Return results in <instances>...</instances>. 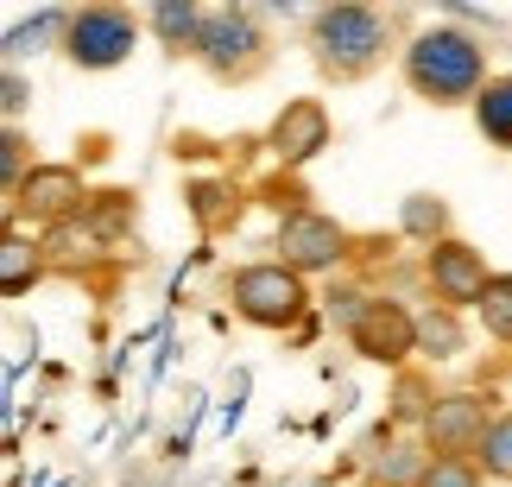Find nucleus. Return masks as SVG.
<instances>
[{
  "mask_svg": "<svg viewBox=\"0 0 512 487\" xmlns=\"http://www.w3.org/2000/svg\"><path fill=\"white\" fill-rule=\"evenodd\" d=\"M475 310H481L487 336H494V342H512V272H500V279L481 291V304H475Z\"/></svg>",
  "mask_w": 512,
  "mask_h": 487,
  "instance_id": "obj_13",
  "label": "nucleus"
},
{
  "mask_svg": "<svg viewBox=\"0 0 512 487\" xmlns=\"http://www.w3.org/2000/svg\"><path fill=\"white\" fill-rule=\"evenodd\" d=\"M133 38H140V19L127 7H83V13H70V26H64V51H70V64H83V70H114L133 51Z\"/></svg>",
  "mask_w": 512,
  "mask_h": 487,
  "instance_id": "obj_4",
  "label": "nucleus"
},
{
  "mask_svg": "<svg viewBox=\"0 0 512 487\" xmlns=\"http://www.w3.org/2000/svg\"><path fill=\"white\" fill-rule=\"evenodd\" d=\"M424 469H430V462H418V450H411V443H392V450L373 462V481H380V487H418Z\"/></svg>",
  "mask_w": 512,
  "mask_h": 487,
  "instance_id": "obj_14",
  "label": "nucleus"
},
{
  "mask_svg": "<svg viewBox=\"0 0 512 487\" xmlns=\"http://www.w3.org/2000/svg\"><path fill=\"white\" fill-rule=\"evenodd\" d=\"M475 469L512 481V418H494V431H487V443L475 450Z\"/></svg>",
  "mask_w": 512,
  "mask_h": 487,
  "instance_id": "obj_17",
  "label": "nucleus"
},
{
  "mask_svg": "<svg viewBox=\"0 0 512 487\" xmlns=\"http://www.w3.org/2000/svg\"><path fill=\"white\" fill-rule=\"evenodd\" d=\"M475 127L494 146H512V76H494V83L475 95Z\"/></svg>",
  "mask_w": 512,
  "mask_h": 487,
  "instance_id": "obj_12",
  "label": "nucleus"
},
{
  "mask_svg": "<svg viewBox=\"0 0 512 487\" xmlns=\"http://www.w3.org/2000/svg\"><path fill=\"white\" fill-rule=\"evenodd\" d=\"M76 203H83V178H76L70 165H32L26 184H19V209H26V216L57 222V216H70Z\"/></svg>",
  "mask_w": 512,
  "mask_h": 487,
  "instance_id": "obj_11",
  "label": "nucleus"
},
{
  "mask_svg": "<svg viewBox=\"0 0 512 487\" xmlns=\"http://www.w3.org/2000/svg\"><path fill=\"white\" fill-rule=\"evenodd\" d=\"M424 272H430V291L443 298V310H462V304H481V291L494 285L487 260L468 241H437L424 253Z\"/></svg>",
  "mask_w": 512,
  "mask_h": 487,
  "instance_id": "obj_8",
  "label": "nucleus"
},
{
  "mask_svg": "<svg viewBox=\"0 0 512 487\" xmlns=\"http://www.w3.org/2000/svg\"><path fill=\"white\" fill-rule=\"evenodd\" d=\"M487 57L481 45L468 32L456 26H430L411 38V51H405V83L424 95V102H462V95H481L487 83Z\"/></svg>",
  "mask_w": 512,
  "mask_h": 487,
  "instance_id": "obj_1",
  "label": "nucleus"
},
{
  "mask_svg": "<svg viewBox=\"0 0 512 487\" xmlns=\"http://www.w3.org/2000/svg\"><path fill=\"white\" fill-rule=\"evenodd\" d=\"M418 342L443 361V355H456V348H462V329H456L449 310H424V317H418Z\"/></svg>",
  "mask_w": 512,
  "mask_h": 487,
  "instance_id": "obj_18",
  "label": "nucleus"
},
{
  "mask_svg": "<svg viewBox=\"0 0 512 487\" xmlns=\"http://www.w3.org/2000/svg\"><path fill=\"white\" fill-rule=\"evenodd\" d=\"M196 51H203V64L215 76H253L260 70V51H266V38L260 26H253V13H209L203 19V38H196Z\"/></svg>",
  "mask_w": 512,
  "mask_h": 487,
  "instance_id": "obj_7",
  "label": "nucleus"
},
{
  "mask_svg": "<svg viewBox=\"0 0 512 487\" xmlns=\"http://www.w3.org/2000/svg\"><path fill=\"white\" fill-rule=\"evenodd\" d=\"M152 26H159V38L171 51H184V45H196L203 38V19H196V7H177V0H165L159 13H152Z\"/></svg>",
  "mask_w": 512,
  "mask_h": 487,
  "instance_id": "obj_15",
  "label": "nucleus"
},
{
  "mask_svg": "<svg viewBox=\"0 0 512 487\" xmlns=\"http://www.w3.org/2000/svg\"><path fill=\"white\" fill-rule=\"evenodd\" d=\"M26 108V89H19V76H7V114Z\"/></svg>",
  "mask_w": 512,
  "mask_h": 487,
  "instance_id": "obj_22",
  "label": "nucleus"
},
{
  "mask_svg": "<svg viewBox=\"0 0 512 487\" xmlns=\"http://www.w3.org/2000/svg\"><path fill=\"white\" fill-rule=\"evenodd\" d=\"M266 146L279 152L285 165L317 159V152L329 146V114H323V102H285V114H279V121H272V133H266Z\"/></svg>",
  "mask_w": 512,
  "mask_h": 487,
  "instance_id": "obj_10",
  "label": "nucleus"
},
{
  "mask_svg": "<svg viewBox=\"0 0 512 487\" xmlns=\"http://www.w3.org/2000/svg\"><path fill=\"white\" fill-rule=\"evenodd\" d=\"M228 298L234 310H241L247 323H260V329H285V323H298L304 317V304H310V291L304 279L291 266H247V272H234V285H228Z\"/></svg>",
  "mask_w": 512,
  "mask_h": 487,
  "instance_id": "obj_3",
  "label": "nucleus"
},
{
  "mask_svg": "<svg viewBox=\"0 0 512 487\" xmlns=\"http://www.w3.org/2000/svg\"><path fill=\"white\" fill-rule=\"evenodd\" d=\"M348 253V228L329 222L323 209H291L279 222V266L291 272H329Z\"/></svg>",
  "mask_w": 512,
  "mask_h": 487,
  "instance_id": "obj_6",
  "label": "nucleus"
},
{
  "mask_svg": "<svg viewBox=\"0 0 512 487\" xmlns=\"http://www.w3.org/2000/svg\"><path fill=\"white\" fill-rule=\"evenodd\" d=\"M443 222H449V209H443L437 197H411V203H405V235H418V241L437 247V241H443Z\"/></svg>",
  "mask_w": 512,
  "mask_h": 487,
  "instance_id": "obj_19",
  "label": "nucleus"
},
{
  "mask_svg": "<svg viewBox=\"0 0 512 487\" xmlns=\"http://www.w3.org/2000/svg\"><path fill=\"white\" fill-rule=\"evenodd\" d=\"M19 152H26V146H19V133H7V159H0V171H7V190L26 184V178H19Z\"/></svg>",
  "mask_w": 512,
  "mask_h": 487,
  "instance_id": "obj_21",
  "label": "nucleus"
},
{
  "mask_svg": "<svg viewBox=\"0 0 512 487\" xmlns=\"http://www.w3.org/2000/svg\"><path fill=\"white\" fill-rule=\"evenodd\" d=\"M32 279H38V260H32V247L13 235L7 247H0V291H7V298H19Z\"/></svg>",
  "mask_w": 512,
  "mask_h": 487,
  "instance_id": "obj_16",
  "label": "nucleus"
},
{
  "mask_svg": "<svg viewBox=\"0 0 512 487\" xmlns=\"http://www.w3.org/2000/svg\"><path fill=\"white\" fill-rule=\"evenodd\" d=\"M348 342L354 355L380 361V367H399L411 348H418V317L405 304H386V298H361L348 317Z\"/></svg>",
  "mask_w": 512,
  "mask_h": 487,
  "instance_id": "obj_5",
  "label": "nucleus"
},
{
  "mask_svg": "<svg viewBox=\"0 0 512 487\" xmlns=\"http://www.w3.org/2000/svg\"><path fill=\"white\" fill-rule=\"evenodd\" d=\"M386 19L373 7H329L310 19V51H317V70L336 76V83H354L386 57Z\"/></svg>",
  "mask_w": 512,
  "mask_h": 487,
  "instance_id": "obj_2",
  "label": "nucleus"
},
{
  "mask_svg": "<svg viewBox=\"0 0 512 487\" xmlns=\"http://www.w3.org/2000/svg\"><path fill=\"white\" fill-rule=\"evenodd\" d=\"M487 431H494V418H487V399H475V393L430 399V412H424V437H430V450H437V456L481 450Z\"/></svg>",
  "mask_w": 512,
  "mask_h": 487,
  "instance_id": "obj_9",
  "label": "nucleus"
},
{
  "mask_svg": "<svg viewBox=\"0 0 512 487\" xmlns=\"http://www.w3.org/2000/svg\"><path fill=\"white\" fill-rule=\"evenodd\" d=\"M418 487H481V469L462 462V456H430V469H424Z\"/></svg>",
  "mask_w": 512,
  "mask_h": 487,
  "instance_id": "obj_20",
  "label": "nucleus"
}]
</instances>
